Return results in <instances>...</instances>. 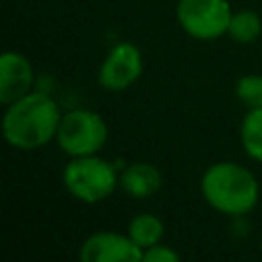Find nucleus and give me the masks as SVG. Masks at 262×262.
I'll use <instances>...</instances> for the list:
<instances>
[{
	"label": "nucleus",
	"instance_id": "nucleus-1",
	"mask_svg": "<svg viewBox=\"0 0 262 262\" xmlns=\"http://www.w3.org/2000/svg\"><path fill=\"white\" fill-rule=\"evenodd\" d=\"M61 121L59 106L43 92H29L6 104L2 117V135L8 145L29 151L43 147L57 135Z\"/></svg>",
	"mask_w": 262,
	"mask_h": 262
},
{
	"label": "nucleus",
	"instance_id": "nucleus-2",
	"mask_svg": "<svg viewBox=\"0 0 262 262\" xmlns=\"http://www.w3.org/2000/svg\"><path fill=\"white\" fill-rule=\"evenodd\" d=\"M205 201L219 213L244 215L258 203V182L254 174L235 162H217L209 166L201 178Z\"/></svg>",
	"mask_w": 262,
	"mask_h": 262
},
{
	"label": "nucleus",
	"instance_id": "nucleus-3",
	"mask_svg": "<svg viewBox=\"0 0 262 262\" xmlns=\"http://www.w3.org/2000/svg\"><path fill=\"white\" fill-rule=\"evenodd\" d=\"M119 184L115 168L98 156H78L72 158L63 170L66 190L82 203H100L113 194Z\"/></svg>",
	"mask_w": 262,
	"mask_h": 262
},
{
	"label": "nucleus",
	"instance_id": "nucleus-4",
	"mask_svg": "<svg viewBox=\"0 0 262 262\" xmlns=\"http://www.w3.org/2000/svg\"><path fill=\"white\" fill-rule=\"evenodd\" d=\"M106 137L108 129L104 119L88 108H74L61 115L55 135L61 151H66L72 158L96 154L106 143Z\"/></svg>",
	"mask_w": 262,
	"mask_h": 262
},
{
	"label": "nucleus",
	"instance_id": "nucleus-5",
	"mask_svg": "<svg viewBox=\"0 0 262 262\" xmlns=\"http://www.w3.org/2000/svg\"><path fill=\"white\" fill-rule=\"evenodd\" d=\"M227 0H178L176 18L184 33L194 39L211 41L227 33L231 20Z\"/></svg>",
	"mask_w": 262,
	"mask_h": 262
},
{
	"label": "nucleus",
	"instance_id": "nucleus-6",
	"mask_svg": "<svg viewBox=\"0 0 262 262\" xmlns=\"http://www.w3.org/2000/svg\"><path fill=\"white\" fill-rule=\"evenodd\" d=\"M143 70V59L139 49L133 43H117L104 57L98 80L106 90H125L129 88Z\"/></svg>",
	"mask_w": 262,
	"mask_h": 262
},
{
	"label": "nucleus",
	"instance_id": "nucleus-7",
	"mask_svg": "<svg viewBox=\"0 0 262 262\" xmlns=\"http://www.w3.org/2000/svg\"><path fill=\"white\" fill-rule=\"evenodd\" d=\"M143 250L127 235L96 231L80 248L82 262H141Z\"/></svg>",
	"mask_w": 262,
	"mask_h": 262
},
{
	"label": "nucleus",
	"instance_id": "nucleus-8",
	"mask_svg": "<svg viewBox=\"0 0 262 262\" xmlns=\"http://www.w3.org/2000/svg\"><path fill=\"white\" fill-rule=\"evenodd\" d=\"M33 68L29 59L16 51H4L0 55V102L10 104L31 92Z\"/></svg>",
	"mask_w": 262,
	"mask_h": 262
},
{
	"label": "nucleus",
	"instance_id": "nucleus-9",
	"mask_svg": "<svg viewBox=\"0 0 262 262\" xmlns=\"http://www.w3.org/2000/svg\"><path fill=\"white\" fill-rule=\"evenodd\" d=\"M119 186L133 199H147L160 190L162 174L154 164L133 162L121 172Z\"/></svg>",
	"mask_w": 262,
	"mask_h": 262
},
{
	"label": "nucleus",
	"instance_id": "nucleus-10",
	"mask_svg": "<svg viewBox=\"0 0 262 262\" xmlns=\"http://www.w3.org/2000/svg\"><path fill=\"white\" fill-rule=\"evenodd\" d=\"M127 233H129V237L141 250H145V248L162 242V237H164V223H162L160 217H156L151 213H139V215H135L129 221Z\"/></svg>",
	"mask_w": 262,
	"mask_h": 262
},
{
	"label": "nucleus",
	"instance_id": "nucleus-11",
	"mask_svg": "<svg viewBox=\"0 0 262 262\" xmlns=\"http://www.w3.org/2000/svg\"><path fill=\"white\" fill-rule=\"evenodd\" d=\"M239 137H242L244 151L252 160L262 162V106L250 108V113L244 117Z\"/></svg>",
	"mask_w": 262,
	"mask_h": 262
},
{
	"label": "nucleus",
	"instance_id": "nucleus-12",
	"mask_svg": "<svg viewBox=\"0 0 262 262\" xmlns=\"http://www.w3.org/2000/svg\"><path fill=\"white\" fill-rule=\"evenodd\" d=\"M227 33L237 43H252L262 33V20H260L258 12H254V10L233 12L231 14V20H229Z\"/></svg>",
	"mask_w": 262,
	"mask_h": 262
},
{
	"label": "nucleus",
	"instance_id": "nucleus-13",
	"mask_svg": "<svg viewBox=\"0 0 262 262\" xmlns=\"http://www.w3.org/2000/svg\"><path fill=\"white\" fill-rule=\"evenodd\" d=\"M235 94L239 102L248 108H260L262 106V76L260 74H248L237 80Z\"/></svg>",
	"mask_w": 262,
	"mask_h": 262
},
{
	"label": "nucleus",
	"instance_id": "nucleus-14",
	"mask_svg": "<svg viewBox=\"0 0 262 262\" xmlns=\"http://www.w3.org/2000/svg\"><path fill=\"white\" fill-rule=\"evenodd\" d=\"M178 258L180 256L172 248L162 246V244H154V246L145 248L143 250V256H141L143 262H176Z\"/></svg>",
	"mask_w": 262,
	"mask_h": 262
}]
</instances>
